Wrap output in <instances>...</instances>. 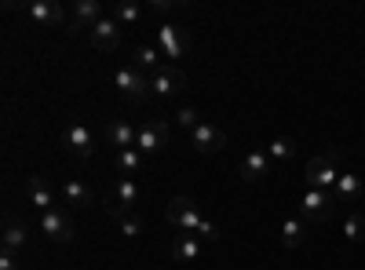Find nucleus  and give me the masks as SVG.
<instances>
[{
  "label": "nucleus",
  "instance_id": "nucleus-28",
  "mask_svg": "<svg viewBox=\"0 0 365 270\" xmlns=\"http://www.w3.org/2000/svg\"><path fill=\"white\" fill-rule=\"evenodd\" d=\"M117 227H120V237H128V242H135V237L143 234V219H139L135 212L120 216V219H117Z\"/></svg>",
  "mask_w": 365,
  "mask_h": 270
},
{
  "label": "nucleus",
  "instance_id": "nucleus-1",
  "mask_svg": "<svg viewBox=\"0 0 365 270\" xmlns=\"http://www.w3.org/2000/svg\"><path fill=\"white\" fill-rule=\"evenodd\" d=\"M340 175V150H325V154L307 161V187L314 190H336Z\"/></svg>",
  "mask_w": 365,
  "mask_h": 270
},
{
  "label": "nucleus",
  "instance_id": "nucleus-7",
  "mask_svg": "<svg viewBox=\"0 0 365 270\" xmlns=\"http://www.w3.org/2000/svg\"><path fill=\"white\" fill-rule=\"evenodd\" d=\"M201 219H205V216L197 212V204H194L187 194H179V197L168 201V223H172L175 230H190V234H194V230L201 227Z\"/></svg>",
  "mask_w": 365,
  "mask_h": 270
},
{
  "label": "nucleus",
  "instance_id": "nucleus-8",
  "mask_svg": "<svg viewBox=\"0 0 365 270\" xmlns=\"http://www.w3.org/2000/svg\"><path fill=\"white\" fill-rule=\"evenodd\" d=\"M63 146L70 150L73 157L88 161L91 154H96V135H91V128H88L84 121H70L66 132H63Z\"/></svg>",
  "mask_w": 365,
  "mask_h": 270
},
{
  "label": "nucleus",
  "instance_id": "nucleus-21",
  "mask_svg": "<svg viewBox=\"0 0 365 270\" xmlns=\"http://www.w3.org/2000/svg\"><path fill=\"white\" fill-rule=\"evenodd\" d=\"M307 219H303V216H289L285 223H282V245L285 249H299L303 245V237H307Z\"/></svg>",
  "mask_w": 365,
  "mask_h": 270
},
{
  "label": "nucleus",
  "instance_id": "nucleus-16",
  "mask_svg": "<svg viewBox=\"0 0 365 270\" xmlns=\"http://www.w3.org/2000/svg\"><path fill=\"white\" fill-rule=\"evenodd\" d=\"M135 135H139V128L120 121V117L117 121H106V139H110L113 150H135Z\"/></svg>",
  "mask_w": 365,
  "mask_h": 270
},
{
  "label": "nucleus",
  "instance_id": "nucleus-5",
  "mask_svg": "<svg viewBox=\"0 0 365 270\" xmlns=\"http://www.w3.org/2000/svg\"><path fill=\"white\" fill-rule=\"evenodd\" d=\"M41 230L48 234V242H58V245H70L73 237H77V227L70 219L66 208H48V212H41Z\"/></svg>",
  "mask_w": 365,
  "mask_h": 270
},
{
  "label": "nucleus",
  "instance_id": "nucleus-15",
  "mask_svg": "<svg viewBox=\"0 0 365 270\" xmlns=\"http://www.w3.org/2000/svg\"><path fill=\"white\" fill-rule=\"evenodd\" d=\"M99 19H106L99 0H77V4H73V26L70 29H84V33H91V26H96Z\"/></svg>",
  "mask_w": 365,
  "mask_h": 270
},
{
  "label": "nucleus",
  "instance_id": "nucleus-18",
  "mask_svg": "<svg viewBox=\"0 0 365 270\" xmlns=\"http://www.w3.org/2000/svg\"><path fill=\"white\" fill-rule=\"evenodd\" d=\"M26 197H29V204H34L37 212H48V208H55L51 187H48L44 175H29V179H26Z\"/></svg>",
  "mask_w": 365,
  "mask_h": 270
},
{
  "label": "nucleus",
  "instance_id": "nucleus-10",
  "mask_svg": "<svg viewBox=\"0 0 365 270\" xmlns=\"http://www.w3.org/2000/svg\"><path fill=\"white\" fill-rule=\"evenodd\" d=\"M187 88V73L179 66H161L154 77H150V95L154 99H168V95H179Z\"/></svg>",
  "mask_w": 365,
  "mask_h": 270
},
{
  "label": "nucleus",
  "instance_id": "nucleus-24",
  "mask_svg": "<svg viewBox=\"0 0 365 270\" xmlns=\"http://www.w3.org/2000/svg\"><path fill=\"white\" fill-rule=\"evenodd\" d=\"M139 168H143V154L139 150H117V172L120 175H139Z\"/></svg>",
  "mask_w": 365,
  "mask_h": 270
},
{
  "label": "nucleus",
  "instance_id": "nucleus-26",
  "mask_svg": "<svg viewBox=\"0 0 365 270\" xmlns=\"http://www.w3.org/2000/svg\"><path fill=\"white\" fill-rule=\"evenodd\" d=\"M344 237L347 242H365V216L361 212H351V216H344Z\"/></svg>",
  "mask_w": 365,
  "mask_h": 270
},
{
  "label": "nucleus",
  "instance_id": "nucleus-32",
  "mask_svg": "<svg viewBox=\"0 0 365 270\" xmlns=\"http://www.w3.org/2000/svg\"><path fill=\"white\" fill-rule=\"evenodd\" d=\"M0 270H22L19 259H15V252H4V249H0Z\"/></svg>",
  "mask_w": 365,
  "mask_h": 270
},
{
  "label": "nucleus",
  "instance_id": "nucleus-6",
  "mask_svg": "<svg viewBox=\"0 0 365 270\" xmlns=\"http://www.w3.org/2000/svg\"><path fill=\"white\" fill-rule=\"evenodd\" d=\"M190 33L182 26H172V22H165V26H158V48H161V55L165 58H182L190 51Z\"/></svg>",
  "mask_w": 365,
  "mask_h": 270
},
{
  "label": "nucleus",
  "instance_id": "nucleus-22",
  "mask_svg": "<svg viewBox=\"0 0 365 270\" xmlns=\"http://www.w3.org/2000/svg\"><path fill=\"white\" fill-rule=\"evenodd\" d=\"M26 223H19L15 216H8L4 219V237H0V245H4V252H19V249H26Z\"/></svg>",
  "mask_w": 365,
  "mask_h": 270
},
{
  "label": "nucleus",
  "instance_id": "nucleus-31",
  "mask_svg": "<svg viewBox=\"0 0 365 270\" xmlns=\"http://www.w3.org/2000/svg\"><path fill=\"white\" fill-rule=\"evenodd\" d=\"M150 8H154L158 15H172V11L179 8V0H154V4H150Z\"/></svg>",
  "mask_w": 365,
  "mask_h": 270
},
{
  "label": "nucleus",
  "instance_id": "nucleus-12",
  "mask_svg": "<svg viewBox=\"0 0 365 270\" xmlns=\"http://www.w3.org/2000/svg\"><path fill=\"white\" fill-rule=\"evenodd\" d=\"M88 41H91V48H99V51H117V44H120V22L113 15L99 19L96 26H91Z\"/></svg>",
  "mask_w": 365,
  "mask_h": 270
},
{
  "label": "nucleus",
  "instance_id": "nucleus-25",
  "mask_svg": "<svg viewBox=\"0 0 365 270\" xmlns=\"http://www.w3.org/2000/svg\"><path fill=\"white\" fill-rule=\"evenodd\" d=\"M263 150H267V154H270V161L278 165V161H289V157L296 154V142H292L289 135H278V139H274L270 146H263Z\"/></svg>",
  "mask_w": 365,
  "mask_h": 270
},
{
  "label": "nucleus",
  "instance_id": "nucleus-14",
  "mask_svg": "<svg viewBox=\"0 0 365 270\" xmlns=\"http://www.w3.org/2000/svg\"><path fill=\"white\" fill-rule=\"evenodd\" d=\"M26 15L34 19L37 26H63V22H66V11H63V4H58V0H29Z\"/></svg>",
  "mask_w": 365,
  "mask_h": 270
},
{
  "label": "nucleus",
  "instance_id": "nucleus-4",
  "mask_svg": "<svg viewBox=\"0 0 365 270\" xmlns=\"http://www.w3.org/2000/svg\"><path fill=\"white\" fill-rule=\"evenodd\" d=\"M113 88H117V92L125 95L128 103H146V99H154V95H150V77L139 73L135 66H120V70L113 73Z\"/></svg>",
  "mask_w": 365,
  "mask_h": 270
},
{
  "label": "nucleus",
  "instance_id": "nucleus-11",
  "mask_svg": "<svg viewBox=\"0 0 365 270\" xmlns=\"http://www.w3.org/2000/svg\"><path fill=\"white\" fill-rule=\"evenodd\" d=\"M190 142H194V150H197V154L212 157V154H220V150L227 146V135H223V128H220V125L201 121V125L190 132Z\"/></svg>",
  "mask_w": 365,
  "mask_h": 270
},
{
  "label": "nucleus",
  "instance_id": "nucleus-2",
  "mask_svg": "<svg viewBox=\"0 0 365 270\" xmlns=\"http://www.w3.org/2000/svg\"><path fill=\"white\" fill-rule=\"evenodd\" d=\"M336 194L332 190H314V187H307L303 190V197H299V216L307 219V223H325L332 212H336Z\"/></svg>",
  "mask_w": 365,
  "mask_h": 270
},
{
  "label": "nucleus",
  "instance_id": "nucleus-30",
  "mask_svg": "<svg viewBox=\"0 0 365 270\" xmlns=\"http://www.w3.org/2000/svg\"><path fill=\"white\" fill-rule=\"evenodd\" d=\"M194 234L201 237V242H220V227L212 223V219H201V227H197Z\"/></svg>",
  "mask_w": 365,
  "mask_h": 270
},
{
  "label": "nucleus",
  "instance_id": "nucleus-9",
  "mask_svg": "<svg viewBox=\"0 0 365 270\" xmlns=\"http://www.w3.org/2000/svg\"><path fill=\"white\" fill-rule=\"evenodd\" d=\"M168 146V125L165 121H146L139 125V135H135V150L143 157H154Z\"/></svg>",
  "mask_w": 365,
  "mask_h": 270
},
{
  "label": "nucleus",
  "instance_id": "nucleus-13",
  "mask_svg": "<svg viewBox=\"0 0 365 270\" xmlns=\"http://www.w3.org/2000/svg\"><path fill=\"white\" fill-rule=\"evenodd\" d=\"M270 168H274V161H270L267 150L259 146V150H252V154H245V161H241L237 175H241V183H259V179L270 175Z\"/></svg>",
  "mask_w": 365,
  "mask_h": 270
},
{
  "label": "nucleus",
  "instance_id": "nucleus-27",
  "mask_svg": "<svg viewBox=\"0 0 365 270\" xmlns=\"http://www.w3.org/2000/svg\"><path fill=\"white\" fill-rule=\"evenodd\" d=\"M120 26H135L139 19H143V8L139 4H128V0H125V4H113V11H110Z\"/></svg>",
  "mask_w": 365,
  "mask_h": 270
},
{
  "label": "nucleus",
  "instance_id": "nucleus-17",
  "mask_svg": "<svg viewBox=\"0 0 365 270\" xmlns=\"http://www.w3.org/2000/svg\"><path fill=\"white\" fill-rule=\"evenodd\" d=\"M132 66L139 70V73H146V77H154L165 63H161V48L158 44H139L135 51H132Z\"/></svg>",
  "mask_w": 365,
  "mask_h": 270
},
{
  "label": "nucleus",
  "instance_id": "nucleus-3",
  "mask_svg": "<svg viewBox=\"0 0 365 270\" xmlns=\"http://www.w3.org/2000/svg\"><path fill=\"white\" fill-rule=\"evenodd\" d=\"M135 204H139V183H135V179H128V175H120L117 183H113V197L103 201L110 219H120V216L135 212Z\"/></svg>",
  "mask_w": 365,
  "mask_h": 270
},
{
  "label": "nucleus",
  "instance_id": "nucleus-29",
  "mask_svg": "<svg viewBox=\"0 0 365 270\" xmlns=\"http://www.w3.org/2000/svg\"><path fill=\"white\" fill-rule=\"evenodd\" d=\"M175 125H179V128H187V132H194V128L201 125V113H197L194 106H179V113H175Z\"/></svg>",
  "mask_w": 365,
  "mask_h": 270
},
{
  "label": "nucleus",
  "instance_id": "nucleus-23",
  "mask_svg": "<svg viewBox=\"0 0 365 270\" xmlns=\"http://www.w3.org/2000/svg\"><path fill=\"white\" fill-rule=\"evenodd\" d=\"M336 201H344V204H354V201H361V194H365V187H361V179L358 175H351V172H344L340 175V183H336Z\"/></svg>",
  "mask_w": 365,
  "mask_h": 270
},
{
  "label": "nucleus",
  "instance_id": "nucleus-20",
  "mask_svg": "<svg viewBox=\"0 0 365 270\" xmlns=\"http://www.w3.org/2000/svg\"><path fill=\"white\" fill-rule=\"evenodd\" d=\"M63 197L70 208H91L96 204V190H91L88 183H81V179H66L63 183Z\"/></svg>",
  "mask_w": 365,
  "mask_h": 270
},
{
  "label": "nucleus",
  "instance_id": "nucleus-19",
  "mask_svg": "<svg viewBox=\"0 0 365 270\" xmlns=\"http://www.w3.org/2000/svg\"><path fill=\"white\" fill-rule=\"evenodd\" d=\"M172 256H175L179 263H194V259L201 256V237L190 234V230H179L175 242H172Z\"/></svg>",
  "mask_w": 365,
  "mask_h": 270
}]
</instances>
